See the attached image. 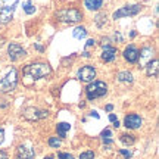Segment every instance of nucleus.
<instances>
[{
    "mask_svg": "<svg viewBox=\"0 0 159 159\" xmlns=\"http://www.w3.org/2000/svg\"><path fill=\"white\" fill-rule=\"evenodd\" d=\"M49 146L57 149L59 146H61V140H59L57 137H50V139H49Z\"/></svg>",
    "mask_w": 159,
    "mask_h": 159,
    "instance_id": "obj_23",
    "label": "nucleus"
},
{
    "mask_svg": "<svg viewBox=\"0 0 159 159\" xmlns=\"http://www.w3.org/2000/svg\"><path fill=\"white\" fill-rule=\"evenodd\" d=\"M3 140H5V131L0 130V144L3 143Z\"/></svg>",
    "mask_w": 159,
    "mask_h": 159,
    "instance_id": "obj_29",
    "label": "nucleus"
},
{
    "mask_svg": "<svg viewBox=\"0 0 159 159\" xmlns=\"http://www.w3.org/2000/svg\"><path fill=\"white\" fill-rule=\"evenodd\" d=\"M44 159H55L53 156H47V158H44Z\"/></svg>",
    "mask_w": 159,
    "mask_h": 159,
    "instance_id": "obj_36",
    "label": "nucleus"
},
{
    "mask_svg": "<svg viewBox=\"0 0 159 159\" xmlns=\"http://www.w3.org/2000/svg\"><path fill=\"white\" fill-rule=\"evenodd\" d=\"M106 24V15L105 13H99L96 16V25L97 27H103Z\"/></svg>",
    "mask_w": 159,
    "mask_h": 159,
    "instance_id": "obj_22",
    "label": "nucleus"
},
{
    "mask_svg": "<svg viewBox=\"0 0 159 159\" xmlns=\"http://www.w3.org/2000/svg\"><path fill=\"white\" fill-rule=\"evenodd\" d=\"M118 50L112 47V46H103V52H102V61L105 62H114L116 59Z\"/></svg>",
    "mask_w": 159,
    "mask_h": 159,
    "instance_id": "obj_13",
    "label": "nucleus"
},
{
    "mask_svg": "<svg viewBox=\"0 0 159 159\" xmlns=\"http://www.w3.org/2000/svg\"><path fill=\"white\" fill-rule=\"evenodd\" d=\"M112 109H114V106H112V105H108V106H106V111H109V112H111Z\"/></svg>",
    "mask_w": 159,
    "mask_h": 159,
    "instance_id": "obj_35",
    "label": "nucleus"
},
{
    "mask_svg": "<svg viewBox=\"0 0 159 159\" xmlns=\"http://www.w3.org/2000/svg\"><path fill=\"white\" fill-rule=\"evenodd\" d=\"M49 115L47 111L44 109H39L34 108V106H30V108L22 109V116L25 119H30V121H39V119H43Z\"/></svg>",
    "mask_w": 159,
    "mask_h": 159,
    "instance_id": "obj_6",
    "label": "nucleus"
},
{
    "mask_svg": "<svg viewBox=\"0 0 159 159\" xmlns=\"http://www.w3.org/2000/svg\"><path fill=\"white\" fill-rule=\"evenodd\" d=\"M103 143H106V144H112V139H103Z\"/></svg>",
    "mask_w": 159,
    "mask_h": 159,
    "instance_id": "obj_32",
    "label": "nucleus"
},
{
    "mask_svg": "<svg viewBox=\"0 0 159 159\" xmlns=\"http://www.w3.org/2000/svg\"><path fill=\"white\" fill-rule=\"evenodd\" d=\"M106 93H108V84L103 83V81H91L90 84L85 87V96L89 100L103 97Z\"/></svg>",
    "mask_w": 159,
    "mask_h": 159,
    "instance_id": "obj_2",
    "label": "nucleus"
},
{
    "mask_svg": "<svg viewBox=\"0 0 159 159\" xmlns=\"http://www.w3.org/2000/svg\"><path fill=\"white\" fill-rule=\"evenodd\" d=\"M116 80L118 81H121V83H133V74L131 72H128V71H121V72H118V75H116Z\"/></svg>",
    "mask_w": 159,
    "mask_h": 159,
    "instance_id": "obj_17",
    "label": "nucleus"
},
{
    "mask_svg": "<svg viewBox=\"0 0 159 159\" xmlns=\"http://www.w3.org/2000/svg\"><path fill=\"white\" fill-rule=\"evenodd\" d=\"M77 77L83 83H91L94 80V77H96V69H94V66H91V65H85V66L78 69Z\"/></svg>",
    "mask_w": 159,
    "mask_h": 159,
    "instance_id": "obj_8",
    "label": "nucleus"
},
{
    "mask_svg": "<svg viewBox=\"0 0 159 159\" xmlns=\"http://www.w3.org/2000/svg\"><path fill=\"white\" fill-rule=\"evenodd\" d=\"M124 59L130 63H136L139 61V49L133 44L127 46L124 50Z\"/></svg>",
    "mask_w": 159,
    "mask_h": 159,
    "instance_id": "obj_12",
    "label": "nucleus"
},
{
    "mask_svg": "<svg viewBox=\"0 0 159 159\" xmlns=\"http://www.w3.org/2000/svg\"><path fill=\"white\" fill-rule=\"evenodd\" d=\"M78 159H94V152H91V150H87V152H83V153L80 155Z\"/></svg>",
    "mask_w": 159,
    "mask_h": 159,
    "instance_id": "obj_24",
    "label": "nucleus"
},
{
    "mask_svg": "<svg viewBox=\"0 0 159 159\" xmlns=\"http://www.w3.org/2000/svg\"><path fill=\"white\" fill-rule=\"evenodd\" d=\"M18 84V71L12 68L7 74L0 80V93H11L16 89Z\"/></svg>",
    "mask_w": 159,
    "mask_h": 159,
    "instance_id": "obj_4",
    "label": "nucleus"
},
{
    "mask_svg": "<svg viewBox=\"0 0 159 159\" xmlns=\"http://www.w3.org/2000/svg\"><path fill=\"white\" fill-rule=\"evenodd\" d=\"M158 59H153V61H150V62L146 63V74H148V77H153V78H156L158 77Z\"/></svg>",
    "mask_w": 159,
    "mask_h": 159,
    "instance_id": "obj_15",
    "label": "nucleus"
},
{
    "mask_svg": "<svg viewBox=\"0 0 159 159\" xmlns=\"http://www.w3.org/2000/svg\"><path fill=\"white\" fill-rule=\"evenodd\" d=\"M35 49H37V50H40V52H43V47H41L40 44H35Z\"/></svg>",
    "mask_w": 159,
    "mask_h": 159,
    "instance_id": "obj_34",
    "label": "nucleus"
},
{
    "mask_svg": "<svg viewBox=\"0 0 159 159\" xmlns=\"http://www.w3.org/2000/svg\"><path fill=\"white\" fill-rule=\"evenodd\" d=\"M94 43H96L94 40H89V41H87V49H89V47H91V46H94Z\"/></svg>",
    "mask_w": 159,
    "mask_h": 159,
    "instance_id": "obj_31",
    "label": "nucleus"
},
{
    "mask_svg": "<svg viewBox=\"0 0 159 159\" xmlns=\"http://www.w3.org/2000/svg\"><path fill=\"white\" fill-rule=\"evenodd\" d=\"M72 35H74L75 39H78V40L84 39L85 35H87V30H85L84 27H77V28L72 31Z\"/></svg>",
    "mask_w": 159,
    "mask_h": 159,
    "instance_id": "obj_20",
    "label": "nucleus"
},
{
    "mask_svg": "<svg viewBox=\"0 0 159 159\" xmlns=\"http://www.w3.org/2000/svg\"><path fill=\"white\" fill-rule=\"evenodd\" d=\"M119 140L124 143V144H128V146H131V144H134V143H136V137L133 136V134H121Z\"/></svg>",
    "mask_w": 159,
    "mask_h": 159,
    "instance_id": "obj_19",
    "label": "nucleus"
},
{
    "mask_svg": "<svg viewBox=\"0 0 159 159\" xmlns=\"http://www.w3.org/2000/svg\"><path fill=\"white\" fill-rule=\"evenodd\" d=\"M109 121H112V122H116L118 119H116V116H115L114 114H111V115H109Z\"/></svg>",
    "mask_w": 159,
    "mask_h": 159,
    "instance_id": "obj_30",
    "label": "nucleus"
},
{
    "mask_svg": "<svg viewBox=\"0 0 159 159\" xmlns=\"http://www.w3.org/2000/svg\"><path fill=\"white\" fill-rule=\"evenodd\" d=\"M69 156H71L69 153H63V152H61V153H59V159H68Z\"/></svg>",
    "mask_w": 159,
    "mask_h": 159,
    "instance_id": "obj_27",
    "label": "nucleus"
},
{
    "mask_svg": "<svg viewBox=\"0 0 159 159\" xmlns=\"http://www.w3.org/2000/svg\"><path fill=\"white\" fill-rule=\"evenodd\" d=\"M24 11H25L27 15H31V13H34L35 12V7H34V5L28 0V2H25V3H24Z\"/></svg>",
    "mask_w": 159,
    "mask_h": 159,
    "instance_id": "obj_21",
    "label": "nucleus"
},
{
    "mask_svg": "<svg viewBox=\"0 0 159 159\" xmlns=\"http://www.w3.org/2000/svg\"><path fill=\"white\" fill-rule=\"evenodd\" d=\"M142 9V6L140 5H127L124 7H121L118 9L116 12H114V19H119V18H124V16H134L137 15L139 12Z\"/></svg>",
    "mask_w": 159,
    "mask_h": 159,
    "instance_id": "obj_7",
    "label": "nucleus"
},
{
    "mask_svg": "<svg viewBox=\"0 0 159 159\" xmlns=\"http://www.w3.org/2000/svg\"><path fill=\"white\" fill-rule=\"evenodd\" d=\"M55 16L57 18V21L61 22H65V24H74V22H78L83 19V13L78 11V9H62V11L56 12Z\"/></svg>",
    "mask_w": 159,
    "mask_h": 159,
    "instance_id": "obj_5",
    "label": "nucleus"
},
{
    "mask_svg": "<svg viewBox=\"0 0 159 159\" xmlns=\"http://www.w3.org/2000/svg\"><path fill=\"white\" fill-rule=\"evenodd\" d=\"M84 5L90 11H99L103 6V0H84Z\"/></svg>",
    "mask_w": 159,
    "mask_h": 159,
    "instance_id": "obj_16",
    "label": "nucleus"
},
{
    "mask_svg": "<svg viewBox=\"0 0 159 159\" xmlns=\"http://www.w3.org/2000/svg\"><path fill=\"white\" fill-rule=\"evenodd\" d=\"M152 55H153V49L152 47H143L139 52V57H140V65L146 66V63L152 61Z\"/></svg>",
    "mask_w": 159,
    "mask_h": 159,
    "instance_id": "obj_14",
    "label": "nucleus"
},
{
    "mask_svg": "<svg viewBox=\"0 0 159 159\" xmlns=\"http://www.w3.org/2000/svg\"><path fill=\"white\" fill-rule=\"evenodd\" d=\"M50 66L47 63H30L24 68V75L27 78H31V81H35V80H40V78H44L47 75L50 74Z\"/></svg>",
    "mask_w": 159,
    "mask_h": 159,
    "instance_id": "obj_1",
    "label": "nucleus"
},
{
    "mask_svg": "<svg viewBox=\"0 0 159 159\" xmlns=\"http://www.w3.org/2000/svg\"><path fill=\"white\" fill-rule=\"evenodd\" d=\"M90 115H91V116H94V118L99 119V114H97L96 111H93V112H90Z\"/></svg>",
    "mask_w": 159,
    "mask_h": 159,
    "instance_id": "obj_33",
    "label": "nucleus"
},
{
    "mask_svg": "<svg viewBox=\"0 0 159 159\" xmlns=\"http://www.w3.org/2000/svg\"><path fill=\"white\" fill-rule=\"evenodd\" d=\"M0 159H9L7 158V153H6L5 150H0Z\"/></svg>",
    "mask_w": 159,
    "mask_h": 159,
    "instance_id": "obj_28",
    "label": "nucleus"
},
{
    "mask_svg": "<svg viewBox=\"0 0 159 159\" xmlns=\"http://www.w3.org/2000/svg\"><path fill=\"white\" fill-rule=\"evenodd\" d=\"M68 159H74V158H72V155H71V156H69V158Z\"/></svg>",
    "mask_w": 159,
    "mask_h": 159,
    "instance_id": "obj_37",
    "label": "nucleus"
},
{
    "mask_svg": "<svg viewBox=\"0 0 159 159\" xmlns=\"http://www.w3.org/2000/svg\"><path fill=\"white\" fill-rule=\"evenodd\" d=\"M119 153L122 155L125 159H130L131 158V152H130V150H127V149H121V150H119Z\"/></svg>",
    "mask_w": 159,
    "mask_h": 159,
    "instance_id": "obj_25",
    "label": "nucleus"
},
{
    "mask_svg": "<svg viewBox=\"0 0 159 159\" xmlns=\"http://www.w3.org/2000/svg\"><path fill=\"white\" fill-rule=\"evenodd\" d=\"M19 0H0V24H7L13 18Z\"/></svg>",
    "mask_w": 159,
    "mask_h": 159,
    "instance_id": "obj_3",
    "label": "nucleus"
},
{
    "mask_svg": "<svg viewBox=\"0 0 159 159\" xmlns=\"http://www.w3.org/2000/svg\"><path fill=\"white\" fill-rule=\"evenodd\" d=\"M112 137V131L111 130H105L102 133V139H111Z\"/></svg>",
    "mask_w": 159,
    "mask_h": 159,
    "instance_id": "obj_26",
    "label": "nucleus"
},
{
    "mask_svg": "<svg viewBox=\"0 0 159 159\" xmlns=\"http://www.w3.org/2000/svg\"><path fill=\"white\" fill-rule=\"evenodd\" d=\"M35 156L34 149L27 144H19L15 153V159H33Z\"/></svg>",
    "mask_w": 159,
    "mask_h": 159,
    "instance_id": "obj_10",
    "label": "nucleus"
},
{
    "mask_svg": "<svg viewBox=\"0 0 159 159\" xmlns=\"http://www.w3.org/2000/svg\"><path fill=\"white\" fill-rule=\"evenodd\" d=\"M143 124V119L139 116L137 114H128L124 119V125L127 128H131V130H136V128H140Z\"/></svg>",
    "mask_w": 159,
    "mask_h": 159,
    "instance_id": "obj_11",
    "label": "nucleus"
},
{
    "mask_svg": "<svg viewBox=\"0 0 159 159\" xmlns=\"http://www.w3.org/2000/svg\"><path fill=\"white\" fill-rule=\"evenodd\" d=\"M71 128V125L68 124V122H59V124L56 125V131H57V134H59V137H65L66 136V131Z\"/></svg>",
    "mask_w": 159,
    "mask_h": 159,
    "instance_id": "obj_18",
    "label": "nucleus"
},
{
    "mask_svg": "<svg viewBox=\"0 0 159 159\" xmlns=\"http://www.w3.org/2000/svg\"><path fill=\"white\" fill-rule=\"evenodd\" d=\"M7 55H9V59H11L12 62H16L18 59H21V57H24L27 55V52L18 43H11L9 47H7Z\"/></svg>",
    "mask_w": 159,
    "mask_h": 159,
    "instance_id": "obj_9",
    "label": "nucleus"
}]
</instances>
